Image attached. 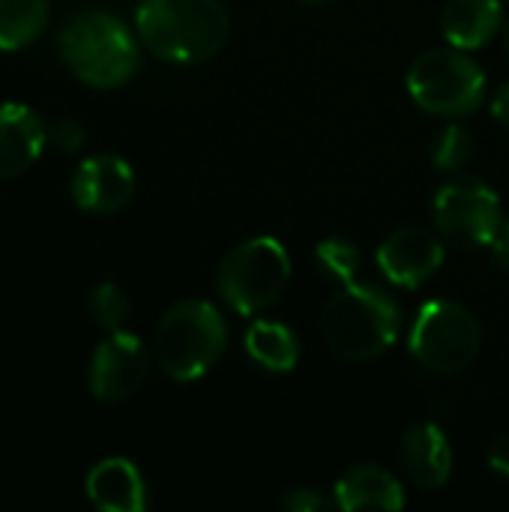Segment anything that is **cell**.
<instances>
[{
    "label": "cell",
    "mask_w": 509,
    "mask_h": 512,
    "mask_svg": "<svg viewBox=\"0 0 509 512\" xmlns=\"http://www.w3.org/2000/svg\"><path fill=\"white\" fill-rule=\"evenodd\" d=\"M135 33L153 57L192 66L222 51L231 21L222 0H141Z\"/></svg>",
    "instance_id": "obj_1"
},
{
    "label": "cell",
    "mask_w": 509,
    "mask_h": 512,
    "mask_svg": "<svg viewBox=\"0 0 509 512\" xmlns=\"http://www.w3.org/2000/svg\"><path fill=\"white\" fill-rule=\"evenodd\" d=\"M402 333L399 303L378 285L348 282L321 312L324 345L351 363H366L387 354Z\"/></svg>",
    "instance_id": "obj_2"
},
{
    "label": "cell",
    "mask_w": 509,
    "mask_h": 512,
    "mask_svg": "<svg viewBox=\"0 0 509 512\" xmlns=\"http://www.w3.org/2000/svg\"><path fill=\"white\" fill-rule=\"evenodd\" d=\"M141 39L129 30V24L111 12L87 9L72 15L60 30V57L66 69L96 90L123 87L141 63Z\"/></svg>",
    "instance_id": "obj_3"
},
{
    "label": "cell",
    "mask_w": 509,
    "mask_h": 512,
    "mask_svg": "<svg viewBox=\"0 0 509 512\" xmlns=\"http://www.w3.org/2000/svg\"><path fill=\"white\" fill-rule=\"evenodd\" d=\"M228 348V324L207 300H180L156 324L153 357L165 378L189 384L204 378Z\"/></svg>",
    "instance_id": "obj_4"
},
{
    "label": "cell",
    "mask_w": 509,
    "mask_h": 512,
    "mask_svg": "<svg viewBox=\"0 0 509 512\" xmlns=\"http://www.w3.org/2000/svg\"><path fill=\"white\" fill-rule=\"evenodd\" d=\"M213 282L222 303L249 318L282 297L291 282V258L276 237H252L225 252Z\"/></svg>",
    "instance_id": "obj_5"
},
{
    "label": "cell",
    "mask_w": 509,
    "mask_h": 512,
    "mask_svg": "<svg viewBox=\"0 0 509 512\" xmlns=\"http://www.w3.org/2000/svg\"><path fill=\"white\" fill-rule=\"evenodd\" d=\"M408 93L426 114L459 120L483 105L486 72L468 51L447 42L444 48L423 51L411 63Z\"/></svg>",
    "instance_id": "obj_6"
},
{
    "label": "cell",
    "mask_w": 509,
    "mask_h": 512,
    "mask_svg": "<svg viewBox=\"0 0 509 512\" xmlns=\"http://www.w3.org/2000/svg\"><path fill=\"white\" fill-rule=\"evenodd\" d=\"M483 345L480 321L459 303L432 300L420 306L408 348L411 357L435 375H456L474 363Z\"/></svg>",
    "instance_id": "obj_7"
},
{
    "label": "cell",
    "mask_w": 509,
    "mask_h": 512,
    "mask_svg": "<svg viewBox=\"0 0 509 512\" xmlns=\"http://www.w3.org/2000/svg\"><path fill=\"white\" fill-rule=\"evenodd\" d=\"M438 234L459 249L492 246L495 234L504 225L501 198L483 180L459 177L444 183L432 201Z\"/></svg>",
    "instance_id": "obj_8"
},
{
    "label": "cell",
    "mask_w": 509,
    "mask_h": 512,
    "mask_svg": "<svg viewBox=\"0 0 509 512\" xmlns=\"http://www.w3.org/2000/svg\"><path fill=\"white\" fill-rule=\"evenodd\" d=\"M147 375H150L147 345L135 333L114 330L96 345L87 369V384L99 402L117 405L132 399L144 387Z\"/></svg>",
    "instance_id": "obj_9"
},
{
    "label": "cell",
    "mask_w": 509,
    "mask_h": 512,
    "mask_svg": "<svg viewBox=\"0 0 509 512\" xmlns=\"http://www.w3.org/2000/svg\"><path fill=\"white\" fill-rule=\"evenodd\" d=\"M378 270L405 291H417L444 267V243L435 231L420 225L396 228L375 252Z\"/></svg>",
    "instance_id": "obj_10"
},
{
    "label": "cell",
    "mask_w": 509,
    "mask_h": 512,
    "mask_svg": "<svg viewBox=\"0 0 509 512\" xmlns=\"http://www.w3.org/2000/svg\"><path fill=\"white\" fill-rule=\"evenodd\" d=\"M69 192L75 207L84 213H117L135 195V171L114 153H96L75 168Z\"/></svg>",
    "instance_id": "obj_11"
},
{
    "label": "cell",
    "mask_w": 509,
    "mask_h": 512,
    "mask_svg": "<svg viewBox=\"0 0 509 512\" xmlns=\"http://www.w3.org/2000/svg\"><path fill=\"white\" fill-rule=\"evenodd\" d=\"M48 144V123L24 102H0V180L24 174Z\"/></svg>",
    "instance_id": "obj_12"
},
{
    "label": "cell",
    "mask_w": 509,
    "mask_h": 512,
    "mask_svg": "<svg viewBox=\"0 0 509 512\" xmlns=\"http://www.w3.org/2000/svg\"><path fill=\"white\" fill-rule=\"evenodd\" d=\"M84 492L90 504L102 512H144L150 504L138 465L123 456L96 462L84 480Z\"/></svg>",
    "instance_id": "obj_13"
},
{
    "label": "cell",
    "mask_w": 509,
    "mask_h": 512,
    "mask_svg": "<svg viewBox=\"0 0 509 512\" xmlns=\"http://www.w3.org/2000/svg\"><path fill=\"white\" fill-rule=\"evenodd\" d=\"M399 462L417 489L435 492L447 486L453 474V447L438 423H420L405 435L399 447Z\"/></svg>",
    "instance_id": "obj_14"
},
{
    "label": "cell",
    "mask_w": 509,
    "mask_h": 512,
    "mask_svg": "<svg viewBox=\"0 0 509 512\" xmlns=\"http://www.w3.org/2000/svg\"><path fill=\"white\" fill-rule=\"evenodd\" d=\"M333 498L339 510H387L396 512L405 507V486L378 465H354L336 480Z\"/></svg>",
    "instance_id": "obj_15"
},
{
    "label": "cell",
    "mask_w": 509,
    "mask_h": 512,
    "mask_svg": "<svg viewBox=\"0 0 509 512\" xmlns=\"http://www.w3.org/2000/svg\"><path fill=\"white\" fill-rule=\"evenodd\" d=\"M504 27L501 0H450L441 12V33L462 51L483 48Z\"/></svg>",
    "instance_id": "obj_16"
},
{
    "label": "cell",
    "mask_w": 509,
    "mask_h": 512,
    "mask_svg": "<svg viewBox=\"0 0 509 512\" xmlns=\"http://www.w3.org/2000/svg\"><path fill=\"white\" fill-rule=\"evenodd\" d=\"M246 354L255 366L267 369V372H294L300 363V342L294 336L291 327L279 324V321H252L246 330Z\"/></svg>",
    "instance_id": "obj_17"
},
{
    "label": "cell",
    "mask_w": 509,
    "mask_h": 512,
    "mask_svg": "<svg viewBox=\"0 0 509 512\" xmlns=\"http://www.w3.org/2000/svg\"><path fill=\"white\" fill-rule=\"evenodd\" d=\"M48 24V0H0V51L27 48Z\"/></svg>",
    "instance_id": "obj_18"
},
{
    "label": "cell",
    "mask_w": 509,
    "mask_h": 512,
    "mask_svg": "<svg viewBox=\"0 0 509 512\" xmlns=\"http://www.w3.org/2000/svg\"><path fill=\"white\" fill-rule=\"evenodd\" d=\"M315 264L324 279L348 285L360 270V249L345 237H327L315 246Z\"/></svg>",
    "instance_id": "obj_19"
},
{
    "label": "cell",
    "mask_w": 509,
    "mask_h": 512,
    "mask_svg": "<svg viewBox=\"0 0 509 512\" xmlns=\"http://www.w3.org/2000/svg\"><path fill=\"white\" fill-rule=\"evenodd\" d=\"M474 159V138L468 129H462L459 123H447L432 144V162L438 171L444 174H456L462 171L468 162Z\"/></svg>",
    "instance_id": "obj_20"
},
{
    "label": "cell",
    "mask_w": 509,
    "mask_h": 512,
    "mask_svg": "<svg viewBox=\"0 0 509 512\" xmlns=\"http://www.w3.org/2000/svg\"><path fill=\"white\" fill-rule=\"evenodd\" d=\"M87 312L96 321V327H102L105 333L123 330L126 318H129V297L123 288H117L114 282H102L90 291L87 297Z\"/></svg>",
    "instance_id": "obj_21"
},
{
    "label": "cell",
    "mask_w": 509,
    "mask_h": 512,
    "mask_svg": "<svg viewBox=\"0 0 509 512\" xmlns=\"http://www.w3.org/2000/svg\"><path fill=\"white\" fill-rule=\"evenodd\" d=\"M84 141H87L84 126L75 117H60L48 126V144L60 153H78Z\"/></svg>",
    "instance_id": "obj_22"
},
{
    "label": "cell",
    "mask_w": 509,
    "mask_h": 512,
    "mask_svg": "<svg viewBox=\"0 0 509 512\" xmlns=\"http://www.w3.org/2000/svg\"><path fill=\"white\" fill-rule=\"evenodd\" d=\"M282 507L291 512H321L330 507V501H327L318 489L300 486V489H294V492H288V495L282 498Z\"/></svg>",
    "instance_id": "obj_23"
},
{
    "label": "cell",
    "mask_w": 509,
    "mask_h": 512,
    "mask_svg": "<svg viewBox=\"0 0 509 512\" xmlns=\"http://www.w3.org/2000/svg\"><path fill=\"white\" fill-rule=\"evenodd\" d=\"M489 468H492L498 477L509 480V435L498 438V441L489 447Z\"/></svg>",
    "instance_id": "obj_24"
},
{
    "label": "cell",
    "mask_w": 509,
    "mask_h": 512,
    "mask_svg": "<svg viewBox=\"0 0 509 512\" xmlns=\"http://www.w3.org/2000/svg\"><path fill=\"white\" fill-rule=\"evenodd\" d=\"M492 258H495V264L509 273V219L501 225V231L495 234V240H492Z\"/></svg>",
    "instance_id": "obj_25"
},
{
    "label": "cell",
    "mask_w": 509,
    "mask_h": 512,
    "mask_svg": "<svg viewBox=\"0 0 509 512\" xmlns=\"http://www.w3.org/2000/svg\"><path fill=\"white\" fill-rule=\"evenodd\" d=\"M492 114L498 123H504L509 129V81L498 87V93L492 96Z\"/></svg>",
    "instance_id": "obj_26"
},
{
    "label": "cell",
    "mask_w": 509,
    "mask_h": 512,
    "mask_svg": "<svg viewBox=\"0 0 509 512\" xmlns=\"http://www.w3.org/2000/svg\"><path fill=\"white\" fill-rule=\"evenodd\" d=\"M300 3H306V6H321V3H330V0H300Z\"/></svg>",
    "instance_id": "obj_27"
},
{
    "label": "cell",
    "mask_w": 509,
    "mask_h": 512,
    "mask_svg": "<svg viewBox=\"0 0 509 512\" xmlns=\"http://www.w3.org/2000/svg\"><path fill=\"white\" fill-rule=\"evenodd\" d=\"M504 48H507V57H509V21H507V30H504Z\"/></svg>",
    "instance_id": "obj_28"
}]
</instances>
